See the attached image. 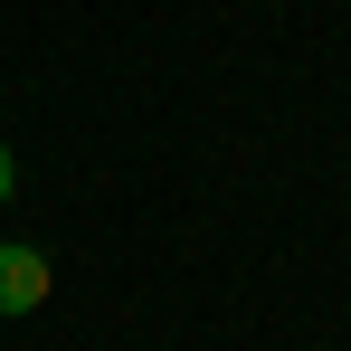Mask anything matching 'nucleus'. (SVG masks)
I'll return each instance as SVG.
<instances>
[{
    "mask_svg": "<svg viewBox=\"0 0 351 351\" xmlns=\"http://www.w3.org/2000/svg\"><path fill=\"white\" fill-rule=\"evenodd\" d=\"M10 190H19V162H10V143H0V199H10Z\"/></svg>",
    "mask_w": 351,
    "mask_h": 351,
    "instance_id": "nucleus-2",
    "label": "nucleus"
},
{
    "mask_svg": "<svg viewBox=\"0 0 351 351\" xmlns=\"http://www.w3.org/2000/svg\"><path fill=\"white\" fill-rule=\"evenodd\" d=\"M48 247H19V237H0V323H19V313H38L48 304Z\"/></svg>",
    "mask_w": 351,
    "mask_h": 351,
    "instance_id": "nucleus-1",
    "label": "nucleus"
}]
</instances>
